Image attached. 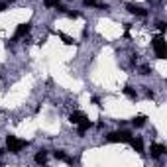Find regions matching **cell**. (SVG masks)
Listing matches in <instances>:
<instances>
[{"instance_id":"5b68a950","label":"cell","mask_w":167,"mask_h":167,"mask_svg":"<svg viewBox=\"0 0 167 167\" xmlns=\"http://www.w3.org/2000/svg\"><path fill=\"white\" fill-rule=\"evenodd\" d=\"M126 8H128V12H130V14H136V16H142V18H144V16H145V14H148V12H145V10H144L142 6H138V4H126Z\"/></svg>"},{"instance_id":"9c48e42d","label":"cell","mask_w":167,"mask_h":167,"mask_svg":"<svg viewBox=\"0 0 167 167\" xmlns=\"http://www.w3.org/2000/svg\"><path fill=\"white\" fill-rule=\"evenodd\" d=\"M77 126H79V136H83V134L87 132V130H89L90 126H93V122H90V120H87V118H85V120H83V122H79Z\"/></svg>"},{"instance_id":"ffe728a7","label":"cell","mask_w":167,"mask_h":167,"mask_svg":"<svg viewBox=\"0 0 167 167\" xmlns=\"http://www.w3.org/2000/svg\"><path fill=\"white\" fill-rule=\"evenodd\" d=\"M4 8H6V4H0V12H2V10H4Z\"/></svg>"},{"instance_id":"9a60e30c","label":"cell","mask_w":167,"mask_h":167,"mask_svg":"<svg viewBox=\"0 0 167 167\" xmlns=\"http://www.w3.org/2000/svg\"><path fill=\"white\" fill-rule=\"evenodd\" d=\"M142 75H152V69H149V65H142Z\"/></svg>"},{"instance_id":"2e32d148","label":"cell","mask_w":167,"mask_h":167,"mask_svg":"<svg viewBox=\"0 0 167 167\" xmlns=\"http://www.w3.org/2000/svg\"><path fill=\"white\" fill-rule=\"evenodd\" d=\"M83 2H85V6H98L96 0H83Z\"/></svg>"},{"instance_id":"4fadbf2b","label":"cell","mask_w":167,"mask_h":167,"mask_svg":"<svg viewBox=\"0 0 167 167\" xmlns=\"http://www.w3.org/2000/svg\"><path fill=\"white\" fill-rule=\"evenodd\" d=\"M124 94H126L128 98H132V100H136V98H138V93H136V90H134L132 87H124Z\"/></svg>"},{"instance_id":"52a82bcc","label":"cell","mask_w":167,"mask_h":167,"mask_svg":"<svg viewBox=\"0 0 167 167\" xmlns=\"http://www.w3.org/2000/svg\"><path fill=\"white\" fill-rule=\"evenodd\" d=\"M128 144H132V148L136 149L138 153L144 152V142H142V138H130V142H128Z\"/></svg>"},{"instance_id":"30bf717a","label":"cell","mask_w":167,"mask_h":167,"mask_svg":"<svg viewBox=\"0 0 167 167\" xmlns=\"http://www.w3.org/2000/svg\"><path fill=\"white\" fill-rule=\"evenodd\" d=\"M85 118H87V116H85L83 112H73V114L69 116V120H71V124H79V122H83Z\"/></svg>"},{"instance_id":"5bb4252c","label":"cell","mask_w":167,"mask_h":167,"mask_svg":"<svg viewBox=\"0 0 167 167\" xmlns=\"http://www.w3.org/2000/svg\"><path fill=\"white\" fill-rule=\"evenodd\" d=\"M59 35H61V40L65 41L67 45H71V44H73V40H71V37H69V35H65V34H59Z\"/></svg>"},{"instance_id":"7a4b0ae2","label":"cell","mask_w":167,"mask_h":167,"mask_svg":"<svg viewBox=\"0 0 167 167\" xmlns=\"http://www.w3.org/2000/svg\"><path fill=\"white\" fill-rule=\"evenodd\" d=\"M152 45H153V49H155V55H157L159 59H165V41H163V35L153 37Z\"/></svg>"},{"instance_id":"8992f818","label":"cell","mask_w":167,"mask_h":167,"mask_svg":"<svg viewBox=\"0 0 167 167\" xmlns=\"http://www.w3.org/2000/svg\"><path fill=\"white\" fill-rule=\"evenodd\" d=\"M31 30V24L28 22V24H20L18 28H16V34H14V37H22V35H26L28 31Z\"/></svg>"},{"instance_id":"3957f363","label":"cell","mask_w":167,"mask_h":167,"mask_svg":"<svg viewBox=\"0 0 167 167\" xmlns=\"http://www.w3.org/2000/svg\"><path fill=\"white\" fill-rule=\"evenodd\" d=\"M130 138H132V134L130 132H126V130H122V132H112L108 134V142H130Z\"/></svg>"},{"instance_id":"e0dca14e","label":"cell","mask_w":167,"mask_h":167,"mask_svg":"<svg viewBox=\"0 0 167 167\" xmlns=\"http://www.w3.org/2000/svg\"><path fill=\"white\" fill-rule=\"evenodd\" d=\"M61 0H45V6H57Z\"/></svg>"},{"instance_id":"6da1fadb","label":"cell","mask_w":167,"mask_h":167,"mask_svg":"<svg viewBox=\"0 0 167 167\" xmlns=\"http://www.w3.org/2000/svg\"><path fill=\"white\" fill-rule=\"evenodd\" d=\"M6 145H8V152H10V153H20L26 145H28V142L18 140L16 136H8V138H6Z\"/></svg>"},{"instance_id":"ba28073f","label":"cell","mask_w":167,"mask_h":167,"mask_svg":"<svg viewBox=\"0 0 167 167\" xmlns=\"http://www.w3.org/2000/svg\"><path fill=\"white\" fill-rule=\"evenodd\" d=\"M53 155H55V159H61V161H67V163H73V157H69V155L63 152V149H57V152H53Z\"/></svg>"},{"instance_id":"d6986e66","label":"cell","mask_w":167,"mask_h":167,"mask_svg":"<svg viewBox=\"0 0 167 167\" xmlns=\"http://www.w3.org/2000/svg\"><path fill=\"white\" fill-rule=\"evenodd\" d=\"M157 30H159V31H163V30H165V24H163V22H159V24H157Z\"/></svg>"},{"instance_id":"ac0fdd59","label":"cell","mask_w":167,"mask_h":167,"mask_svg":"<svg viewBox=\"0 0 167 167\" xmlns=\"http://www.w3.org/2000/svg\"><path fill=\"white\" fill-rule=\"evenodd\" d=\"M67 16H69V18H79L81 14L79 12H67Z\"/></svg>"},{"instance_id":"8fae6325","label":"cell","mask_w":167,"mask_h":167,"mask_svg":"<svg viewBox=\"0 0 167 167\" xmlns=\"http://www.w3.org/2000/svg\"><path fill=\"white\" fill-rule=\"evenodd\" d=\"M35 163H47V152H37L35 153Z\"/></svg>"},{"instance_id":"277c9868","label":"cell","mask_w":167,"mask_h":167,"mask_svg":"<svg viewBox=\"0 0 167 167\" xmlns=\"http://www.w3.org/2000/svg\"><path fill=\"white\" fill-rule=\"evenodd\" d=\"M163 152H165V145H163V144H153V145H152V149H149V153H152V157H153V159L161 157V155H163Z\"/></svg>"},{"instance_id":"7c38bea8","label":"cell","mask_w":167,"mask_h":167,"mask_svg":"<svg viewBox=\"0 0 167 167\" xmlns=\"http://www.w3.org/2000/svg\"><path fill=\"white\" fill-rule=\"evenodd\" d=\"M132 124H134V126H136V128H142L144 124H145V116H144V114H138V116H136V118H134V120H132Z\"/></svg>"},{"instance_id":"44dd1931","label":"cell","mask_w":167,"mask_h":167,"mask_svg":"<svg viewBox=\"0 0 167 167\" xmlns=\"http://www.w3.org/2000/svg\"><path fill=\"white\" fill-rule=\"evenodd\" d=\"M2 155H4V149H2V148H0V157H2Z\"/></svg>"}]
</instances>
